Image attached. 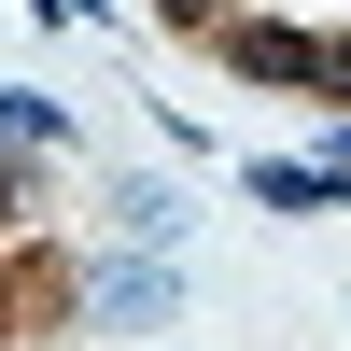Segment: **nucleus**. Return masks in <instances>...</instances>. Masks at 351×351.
Instances as JSON below:
<instances>
[{"label":"nucleus","instance_id":"f257e3e1","mask_svg":"<svg viewBox=\"0 0 351 351\" xmlns=\"http://www.w3.org/2000/svg\"><path fill=\"white\" fill-rule=\"evenodd\" d=\"M169 14H225V0H169Z\"/></svg>","mask_w":351,"mask_h":351}]
</instances>
